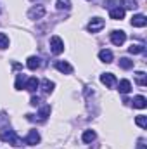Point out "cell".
<instances>
[{
	"mask_svg": "<svg viewBox=\"0 0 147 149\" xmlns=\"http://www.w3.org/2000/svg\"><path fill=\"white\" fill-rule=\"evenodd\" d=\"M55 68H57L61 73H66V74L73 73V66H71L69 63H66V61H57V63H55Z\"/></svg>",
	"mask_w": 147,
	"mask_h": 149,
	"instance_id": "cell-8",
	"label": "cell"
},
{
	"mask_svg": "<svg viewBox=\"0 0 147 149\" xmlns=\"http://www.w3.org/2000/svg\"><path fill=\"white\" fill-rule=\"evenodd\" d=\"M135 123H137L139 127L146 128V127H147V116H144V114H139V116L135 118Z\"/></svg>",
	"mask_w": 147,
	"mask_h": 149,
	"instance_id": "cell-21",
	"label": "cell"
},
{
	"mask_svg": "<svg viewBox=\"0 0 147 149\" xmlns=\"http://www.w3.org/2000/svg\"><path fill=\"white\" fill-rule=\"evenodd\" d=\"M40 64H42V63H40V57H37V56H31V57H28V61H26V66H28L30 70H33V71L40 68Z\"/></svg>",
	"mask_w": 147,
	"mask_h": 149,
	"instance_id": "cell-11",
	"label": "cell"
},
{
	"mask_svg": "<svg viewBox=\"0 0 147 149\" xmlns=\"http://www.w3.org/2000/svg\"><path fill=\"white\" fill-rule=\"evenodd\" d=\"M99 57H101L102 63H107V64L112 63V52H111V50H106V49L101 50V52H99Z\"/></svg>",
	"mask_w": 147,
	"mask_h": 149,
	"instance_id": "cell-13",
	"label": "cell"
},
{
	"mask_svg": "<svg viewBox=\"0 0 147 149\" xmlns=\"http://www.w3.org/2000/svg\"><path fill=\"white\" fill-rule=\"evenodd\" d=\"M101 81H102L106 87H112V85L116 83V78H114L112 73H104L102 76H101Z\"/></svg>",
	"mask_w": 147,
	"mask_h": 149,
	"instance_id": "cell-10",
	"label": "cell"
},
{
	"mask_svg": "<svg viewBox=\"0 0 147 149\" xmlns=\"http://www.w3.org/2000/svg\"><path fill=\"white\" fill-rule=\"evenodd\" d=\"M147 24V19L144 14H135L132 17V26H137V28H144Z\"/></svg>",
	"mask_w": 147,
	"mask_h": 149,
	"instance_id": "cell-7",
	"label": "cell"
},
{
	"mask_svg": "<svg viewBox=\"0 0 147 149\" xmlns=\"http://www.w3.org/2000/svg\"><path fill=\"white\" fill-rule=\"evenodd\" d=\"M128 52H130V54H142V52H144V45H142V43H132V45L128 47Z\"/></svg>",
	"mask_w": 147,
	"mask_h": 149,
	"instance_id": "cell-16",
	"label": "cell"
},
{
	"mask_svg": "<svg viewBox=\"0 0 147 149\" xmlns=\"http://www.w3.org/2000/svg\"><path fill=\"white\" fill-rule=\"evenodd\" d=\"M125 40H126V33H125V31H121V30H119V31L116 30V31H112V33H111V42H112L116 47L123 45V43H125Z\"/></svg>",
	"mask_w": 147,
	"mask_h": 149,
	"instance_id": "cell-4",
	"label": "cell"
},
{
	"mask_svg": "<svg viewBox=\"0 0 147 149\" xmlns=\"http://www.w3.org/2000/svg\"><path fill=\"white\" fill-rule=\"evenodd\" d=\"M133 108H137V109H144L147 106V101H146V97L144 95H137V97H133Z\"/></svg>",
	"mask_w": 147,
	"mask_h": 149,
	"instance_id": "cell-12",
	"label": "cell"
},
{
	"mask_svg": "<svg viewBox=\"0 0 147 149\" xmlns=\"http://www.w3.org/2000/svg\"><path fill=\"white\" fill-rule=\"evenodd\" d=\"M43 16H45V7L43 5H37V7L30 9V12H28L30 19H42Z\"/></svg>",
	"mask_w": 147,
	"mask_h": 149,
	"instance_id": "cell-5",
	"label": "cell"
},
{
	"mask_svg": "<svg viewBox=\"0 0 147 149\" xmlns=\"http://www.w3.org/2000/svg\"><path fill=\"white\" fill-rule=\"evenodd\" d=\"M135 76H137V83H139L140 87H146V85H147L146 73H144V71H137V74H135Z\"/></svg>",
	"mask_w": 147,
	"mask_h": 149,
	"instance_id": "cell-20",
	"label": "cell"
},
{
	"mask_svg": "<svg viewBox=\"0 0 147 149\" xmlns=\"http://www.w3.org/2000/svg\"><path fill=\"white\" fill-rule=\"evenodd\" d=\"M119 66H121L123 70H130V68H133V61H130V59H126V57H121V59H119Z\"/></svg>",
	"mask_w": 147,
	"mask_h": 149,
	"instance_id": "cell-18",
	"label": "cell"
},
{
	"mask_svg": "<svg viewBox=\"0 0 147 149\" xmlns=\"http://www.w3.org/2000/svg\"><path fill=\"white\" fill-rule=\"evenodd\" d=\"M109 16H111V19H116V21H118V19H123V17H125V9L119 7V5H118V7H112L109 10Z\"/></svg>",
	"mask_w": 147,
	"mask_h": 149,
	"instance_id": "cell-9",
	"label": "cell"
},
{
	"mask_svg": "<svg viewBox=\"0 0 147 149\" xmlns=\"http://www.w3.org/2000/svg\"><path fill=\"white\" fill-rule=\"evenodd\" d=\"M0 139H2L3 142H9V144L16 146V148H19V146L23 144V141L17 137V134H16L14 130H9V128H5V130H0Z\"/></svg>",
	"mask_w": 147,
	"mask_h": 149,
	"instance_id": "cell-1",
	"label": "cell"
},
{
	"mask_svg": "<svg viewBox=\"0 0 147 149\" xmlns=\"http://www.w3.org/2000/svg\"><path fill=\"white\" fill-rule=\"evenodd\" d=\"M57 9H66V10H69L71 9V2L69 0H57Z\"/></svg>",
	"mask_w": 147,
	"mask_h": 149,
	"instance_id": "cell-22",
	"label": "cell"
},
{
	"mask_svg": "<svg viewBox=\"0 0 147 149\" xmlns=\"http://www.w3.org/2000/svg\"><path fill=\"white\" fill-rule=\"evenodd\" d=\"M52 88H54V81H50V80H43V81H42V90H43L45 94H50Z\"/></svg>",
	"mask_w": 147,
	"mask_h": 149,
	"instance_id": "cell-17",
	"label": "cell"
},
{
	"mask_svg": "<svg viewBox=\"0 0 147 149\" xmlns=\"http://www.w3.org/2000/svg\"><path fill=\"white\" fill-rule=\"evenodd\" d=\"M104 19H101V17H94L90 23H88V26H87V30L90 31V33H97V31H101L102 28H104Z\"/></svg>",
	"mask_w": 147,
	"mask_h": 149,
	"instance_id": "cell-3",
	"label": "cell"
},
{
	"mask_svg": "<svg viewBox=\"0 0 147 149\" xmlns=\"http://www.w3.org/2000/svg\"><path fill=\"white\" fill-rule=\"evenodd\" d=\"M38 85H40V83H38V80H37V78H30V80L26 81L24 88H26V90H30V92H35V90L38 88Z\"/></svg>",
	"mask_w": 147,
	"mask_h": 149,
	"instance_id": "cell-14",
	"label": "cell"
},
{
	"mask_svg": "<svg viewBox=\"0 0 147 149\" xmlns=\"http://www.w3.org/2000/svg\"><path fill=\"white\" fill-rule=\"evenodd\" d=\"M130 90H132L130 80H121V81H119V92H121V94H128Z\"/></svg>",
	"mask_w": 147,
	"mask_h": 149,
	"instance_id": "cell-15",
	"label": "cell"
},
{
	"mask_svg": "<svg viewBox=\"0 0 147 149\" xmlns=\"http://www.w3.org/2000/svg\"><path fill=\"white\" fill-rule=\"evenodd\" d=\"M38 142H40V134H38L37 130H30V134H28L26 139H24V144H28V146H37Z\"/></svg>",
	"mask_w": 147,
	"mask_h": 149,
	"instance_id": "cell-6",
	"label": "cell"
},
{
	"mask_svg": "<svg viewBox=\"0 0 147 149\" xmlns=\"http://www.w3.org/2000/svg\"><path fill=\"white\" fill-rule=\"evenodd\" d=\"M16 88H17V90L24 88V76H23V74H17V80H16Z\"/></svg>",
	"mask_w": 147,
	"mask_h": 149,
	"instance_id": "cell-25",
	"label": "cell"
},
{
	"mask_svg": "<svg viewBox=\"0 0 147 149\" xmlns=\"http://www.w3.org/2000/svg\"><path fill=\"white\" fill-rule=\"evenodd\" d=\"M50 50H52V54H55V56H59V54L64 52V43H62V40L59 37L50 38Z\"/></svg>",
	"mask_w": 147,
	"mask_h": 149,
	"instance_id": "cell-2",
	"label": "cell"
},
{
	"mask_svg": "<svg viewBox=\"0 0 147 149\" xmlns=\"http://www.w3.org/2000/svg\"><path fill=\"white\" fill-rule=\"evenodd\" d=\"M121 3L126 7V9H137V0H121Z\"/></svg>",
	"mask_w": 147,
	"mask_h": 149,
	"instance_id": "cell-24",
	"label": "cell"
},
{
	"mask_svg": "<svg viewBox=\"0 0 147 149\" xmlns=\"http://www.w3.org/2000/svg\"><path fill=\"white\" fill-rule=\"evenodd\" d=\"M49 114H50V106H43L42 111H40V120H45Z\"/></svg>",
	"mask_w": 147,
	"mask_h": 149,
	"instance_id": "cell-26",
	"label": "cell"
},
{
	"mask_svg": "<svg viewBox=\"0 0 147 149\" xmlns=\"http://www.w3.org/2000/svg\"><path fill=\"white\" fill-rule=\"evenodd\" d=\"M94 139H95V132H94V130H87V132L83 134V142L88 144V142H92Z\"/></svg>",
	"mask_w": 147,
	"mask_h": 149,
	"instance_id": "cell-19",
	"label": "cell"
},
{
	"mask_svg": "<svg viewBox=\"0 0 147 149\" xmlns=\"http://www.w3.org/2000/svg\"><path fill=\"white\" fill-rule=\"evenodd\" d=\"M40 102H42V101H40V97H31V101H30V104H31V106H38Z\"/></svg>",
	"mask_w": 147,
	"mask_h": 149,
	"instance_id": "cell-27",
	"label": "cell"
},
{
	"mask_svg": "<svg viewBox=\"0 0 147 149\" xmlns=\"http://www.w3.org/2000/svg\"><path fill=\"white\" fill-rule=\"evenodd\" d=\"M9 47V37L5 33H0V49H7Z\"/></svg>",
	"mask_w": 147,
	"mask_h": 149,
	"instance_id": "cell-23",
	"label": "cell"
}]
</instances>
